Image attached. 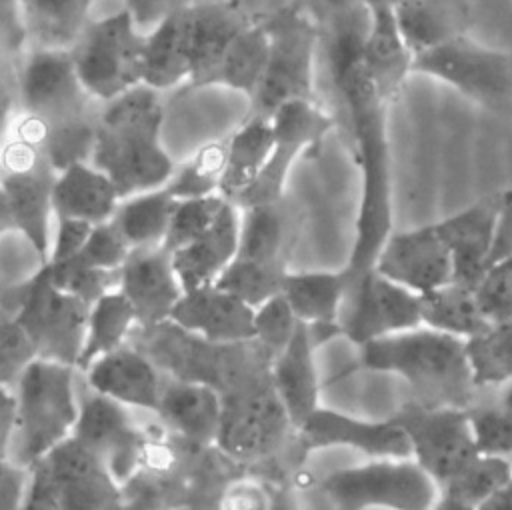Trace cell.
<instances>
[{
  "mask_svg": "<svg viewBox=\"0 0 512 510\" xmlns=\"http://www.w3.org/2000/svg\"><path fill=\"white\" fill-rule=\"evenodd\" d=\"M368 12L326 26V58L340 114L360 170V200L346 272L356 278L374 268L392 230V178L386 128L388 102L376 92L360 60Z\"/></svg>",
  "mask_w": 512,
  "mask_h": 510,
  "instance_id": "obj_1",
  "label": "cell"
},
{
  "mask_svg": "<svg viewBox=\"0 0 512 510\" xmlns=\"http://www.w3.org/2000/svg\"><path fill=\"white\" fill-rule=\"evenodd\" d=\"M16 90L18 114L44 126L42 146L56 172L92 160L102 102L84 88L70 50L30 48L16 66Z\"/></svg>",
  "mask_w": 512,
  "mask_h": 510,
  "instance_id": "obj_2",
  "label": "cell"
},
{
  "mask_svg": "<svg viewBox=\"0 0 512 510\" xmlns=\"http://www.w3.org/2000/svg\"><path fill=\"white\" fill-rule=\"evenodd\" d=\"M160 92L140 84L102 104L92 164L116 186L120 198L168 184L176 164L162 146Z\"/></svg>",
  "mask_w": 512,
  "mask_h": 510,
  "instance_id": "obj_3",
  "label": "cell"
},
{
  "mask_svg": "<svg viewBox=\"0 0 512 510\" xmlns=\"http://www.w3.org/2000/svg\"><path fill=\"white\" fill-rule=\"evenodd\" d=\"M360 362L374 372H388L404 380L414 402L428 406L468 408L478 394L466 340L416 326L360 348Z\"/></svg>",
  "mask_w": 512,
  "mask_h": 510,
  "instance_id": "obj_4",
  "label": "cell"
},
{
  "mask_svg": "<svg viewBox=\"0 0 512 510\" xmlns=\"http://www.w3.org/2000/svg\"><path fill=\"white\" fill-rule=\"evenodd\" d=\"M2 152L0 232H18L28 240L40 264L50 258V218L56 168L42 148V122L28 114L14 116Z\"/></svg>",
  "mask_w": 512,
  "mask_h": 510,
  "instance_id": "obj_5",
  "label": "cell"
},
{
  "mask_svg": "<svg viewBox=\"0 0 512 510\" xmlns=\"http://www.w3.org/2000/svg\"><path fill=\"white\" fill-rule=\"evenodd\" d=\"M74 366L38 358L10 388L16 400V432L2 460L34 468L72 438L80 406Z\"/></svg>",
  "mask_w": 512,
  "mask_h": 510,
  "instance_id": "obj_6",
  "label": "cell"
},
{
  "mask_svg": "<svg viewBox=\"0 0 512 510\" xmlns=\"http://www.w3.org/2000/svg\"><path fill=\"white\" fill-rule=\"evenodd\" d=\"M268 32V62L246 116L270 118L294 100L320 102L314 62L322 44V26L302 4L292 2L262 16Z\"/></svg>",
  "mask_w": 512,
  "mask_h": 510,
  "instance_id": "obj_7",
  "label": "cell"
},
{
  "mask_svg": "<svg viewBox=\"0 0 512 510\" xmlns=\"http://www.w3.org/2000/svg\"><path fill=\"white\" fill-rule=\"evenodd\" d=\"M90 304L60 290L46 264L26 280L2 290V316L16 318L30 334L38 356L74 366L82 356Z\"/></svg>",
  "mask_w": 512,
  "mask_h": 510,
  "instance_id": "obj_8",
  "label": "cell"
},
{
  "mask_svg": "<svg viewBox=\"0 0 512 510\" xmlns=\"http://www.w3.org/2000/svg\"><path fill=\"white\" fill-rule=\"evenodd\" d=\"M320 490L334 510H436L442 492L414 458H370L330 472Z\"/></svg>",
  "mask_w": 512,
  "mask_h": 510,
  "instance_id": "obj_9",
  "label": "cell"
},
{
  "mask_svg": "<svg viewBox=\"0 0 512 510\" xmlns=\"http://www.w3.org/2000/svg\"><path fill=\"white\" fill-rule=\"evenodd\" d=\"M144 52L146 32L126 8L90 20L70 48L78 78L102 104L144 84Z\"/></svg>",
  "mask_w": 512,
  "mask_h": 510,
  "instance_id": "obj_10",
  "label": "cell"
},
{
  "mask_svg": "<svg viewBox=\"0 0 512 510\" xmlns=\"http://www.w3.org/2000/svg\"><path fill=\"white\" fill-rule=\"evenodd\" d=\"M412 74L434 78L464 98L492 110L506 106L512 98L510 54L486 46L468 34L418 54Z\"/></svg>",
  "mask_w": 512,
  "mask_h": 510,
  "instance_id": "obj_11",
  "label": "cell"
},
{
  "mask_svg": "<svg viewBox=\"0 0 512 510\" xmlns=\"http://www.w3.org/2000/svg\"><path fill=\"white\" fill-rule=\"evenodd\" d=\"M394 418L406 430L412 458L440 492L480 454L468 408L410 402Z\"/></svg>",
  "mask_w": 512,
  "mask_h": 510,
  "instance_id": "obj_12",
  "label": "cell"
},
{
  "mask_svg": "<svg viewBox=\"0 0 512 510\" xmlns=\"http://www.w3.org/2000/svg\"><path fill=\"white\" fill-rule=\"evenodd\" d=\"M274 146L256 180L236 198L238 210L278 202L286 196L288 174L300 154L318 150L334 128V118L320 102L294 100L280 106L272 116Z\"/></svg>",
  "mask_w": 512,
  "mask_h": 510,
  "instance_id": "obj_13",
  "label": "cell"
},
{
  "mask_svg": "<svg viewBox=\"0 0 512 510\" xmlns=\"http://www.w3.org/2000/svg\"><path fill=\"white\" fill-rule=\"evenodd\" d=\"M342 336L356 346L422 326L420 294L384 278L374 268L350 278L338 318Z\"/></svg>",
  "mask_w": 512,
  "mask_h": 510,
  "instance_id": "obj_14",
  "label": "cell"
},
{
  "mask_svg": "<svg viewBox=\"0 0 512 510\" xmlns=\"http://www.w3.org/2000/svg\"><path fill=\"white\" fill-rule=\"evenodd\" d=\"M72 438L90 452L120 486L142 468L148 452L146 434L132 420L130 408L96 392L82 402Z\"/></svg>",
  "mask_w": 512,
  "mask_h": 510,
  "instance_id": "obj_15",
  "label": "cell"
},
{
  "mask_svg": "<svg viewBox=\"0 0 512 510\" xmlns=\"http://www.w3.org/2000/svg\"><path fill=\"white\" fill-rule=\"evenodd\" d=\"M292 428L270 378L242 384L224 396V420L218 446L232 456L248 458L270 452Z\"/></svg>",
  "mask_w": 512,
  "mask_h": 510,
  "instance_id": "obj_16",
  "label": "cell"
},
{
  "mask_svg": "<svg viewBox=\"0 0 512 510\" xmlns=\"http://www.w3.org/2000/svg\"><path fill=\"white\" fill-rule=\"evenodd\" d=\"M512 190H498L436 222L454 262V280L476 286L494 262L500 222Z\"/></svg>",
  "mask_w": 512,
  "mask_h": 510,
  "instance_id": "obj_17",
  "label": "cell"
},
{
  "mask_svg": "<svg viewBox=\"0 0 512 510\" xmlns=\"http://www.w3.org/2000/svg\"><path fill=\"white\" fill-rule=\"evenodd\" d=\"M374 270L420 296L454 282L452 254L436 222L392 232Z\"/></svg>",
  "mask_w": 512,
  "mask_h": 510,
  "instance_id": "obj_18",
  "label": "cell"
},
{
  "mask_svg": "<svg viewBox=\"0 0 512 510\" xmlns=\"http://www.w3.org/2000/svg\"><path fill=\"white\" fill-rule=\"evenodd\" d=\"M170 324L210 346H240L254 340V308L216 284L186 290Z\"/></svg>",
  "mask_w": 512,
  "mask_h": 510,
  "instance_id": "obj_19",
  "label": "cell"
},
{
  "mask_svg": "<svg viewBox=\"0 0 512 510\" xmlns=\"http://www.w3.org/2000/svg\"><path fill=\"white\" fill-rule=\"evenodd\" d=\"M118 290L134 306L138 324L146 328L170 322V316L184 294L172 252L162 244L132 248L118 272Z\"/></svg>",
  "mask_w": 512,
  "mask_h": 510,
  "instance_id": "obj_20",
  "label": "cell"
},
{
  "mask_svg": "<svg viewBox=\"0 0 512 510\" xmlns=\"http://www.w3.org/2000/svg\"><path fill=\"white\" fill-rule=\"evenodd\" d=\"M296 432L310 450L346 446L368 458H412L406 430L394 416L364 420L320 406Z\"/></svg>",
  "mask_w": 512,
  "mask_h": 510,
  "instance_id": "obj_21",
  "label": "cell"
},
{
  "mask_svg": "<svg viewBox=\"0 0 512 510\" xmlns=\"http://www.w3.org/2000/svg\"><path fill=\"white\" fill-rule=\"evenodd\" d=\"M84 376L92 392L130 410L156 412L164 388L156 364L128 344L92 362Z\"/></svg>",
  "mask_w": 512,
  "mask_h": 510,
  "instance_id": "obj_22",
  "label": "cell"
},
{
  "mask_svg": "<svg viewBox=\"0 0 512 510\" xmlns=\"http://www.w3.org/2000/svg\"><path fill=\"white\" fill-rule=\"evenodd\" d=\"M154 414L172 432L194 444H216L224 420V396L206 380H164Z\"/></svg>",
  "mask_w": 512,
  "mask_h": 510,
  "instance_id": "obj_23",
  "label": "cell"
},
{
  "mask_svg": "<svg viewBox=\"0 0 512 510\" xmlns=\"http://www.w3.org/2000/svg\"><path fill=\"white\" fill-rule=\"evenodd\" d=\"M192 58L188 88H204L206 78L222 60L232 42L252 24L254 16L240 0L190 2Z\"/></svg>",
  "mask_w": 512,
  "mask_h": 510,
  "instance_id": "obj_24",
  "label": "cell"
},
{
  "mask_svg": "<svg viewBox=\"0 0 512 510\" xmlns=\"http://www.w3.org/2000/svg\"><path fill=\"white\" fill-rule=\"evenodd\" d=\"M314 350L308 326L302 322L288 346L270 360V384L294 430L320 408V376Z\"/></svg>",
  "mask_w": 512,
  "mask_h": 510,
  "instance_id": "obj_25",
  "label": "cell"
},
{
  "mask_svg": "<svg viewBox=\"0 0 512 510\" xmlns=\"http://www.w3.org/2000/svg\"><path fill=\"white\" fill-rule=\"evenodd\" d=\"M360 60L376 92L390 104L412 74L414 64V54L398 28L394 8L368 10Z\"/></svg>",
  "mask_w": 512,
  "mask_h": 510,
  "instance_id": "obj_26",
  "label": "cell"
},
{
  "mask_svg": "<svg viewBox=\"0 0 512 510\" xmlns=\"http://www.w3.org/2000/svg\"><path fill=\"white\" fill-rule=\"evenodd\" d=\"M240 248V210L226 202L216 222L196 240L172 252L174 268L186 290L214 284Z\"/></svg>",
  "mask_w": 512,
  "mask_h": 510,
  "instance_id": "obj_27",
  "label": "cell"
},
{
  "mask_svg": "<svg viewBox=\"0 0 512 510\" xmlns=\"http://www.w3.org/2000/svg\"><path fill=\"white\" fill-rule=\"evenodd\" d=\"M192 58V8L190 2L170 8L146 32L144 84L158 92L188 82Z\"/></svg>",
  "mask_w": 512,
  "mask_h": 510,
  "instance_id": "obj_28",
  "label": "cell"
},
{
  "mask_svg": "<svg viewBox=\"0 0 512 510\" xmlns=\"http://www.w3.org/2000/svg\"><path fill=\"white\" fill-rule=\"evenodd\" d=\"M300 212L284 196L278 202L240 210L238 256L288 268L298 240Z\"/></svg>",
  "mask_w": 512,
  "mask_h": 510,
  "instance_id": "obj_29",
  "label": "cell"
},
{
  "mask_svg": "<svg viewBox=\"0 0 512 510\" xmlns=\"http://www.w3.org/2000/svg\"><path fill=\"white\" fill-rule=\"evenodd\" d=\"M394 14L414 58L466 36L474 20L470 0H402Z\"/></svg>",
  "mask_w": 512,
  "mask_h": 510,
  "instance_id": "obj_30",
  "label": "cell"
},
{
  "mask_svg": "<svg viewBox=\"0 0 512 510\" xmlns=\"http://www.w3.org/2000/svg\"><path fill=\"white\" fill-rule=\"evenodd\" d=\"M120 200L114 182L92 162H76L56 174L52 190L56 218H76L96 226L112 220Z\"/></svg>",
  "mask_w": 512,
  "mask_h": 510,
  "instance_id": "obj_31",
  "label": "cell"
},
{
  "mask_svg": "<svg viewBox=\"0 0 512 510\" xmlns=\"http://www.w3.org/2000/svg\"><path fill=\"white\" fill-rule=\"evenodd\" d=\"M226 144V170L220 184V196L234 204L262 172L272 152L274 132L270 118L244 116L242 124L226 138Z\"/></svg>",
  "mask_w": 512,
  "mask_h": 510,
  "instance_id": "obj_32",
  "label": "cell"
},
{
  "mask_svg": "<svg viewBox=\"0 0 512 510\" xmlns=\"http://www.w3.org/2000/svg\"><path fill=\"white\" fill-rule=\"evenodd\" d=\"M350 276L346 268L336 272H290L282 284V296L304 324H338Z\"/></svg>",
  "mask_w": 512,
  "mask_h": 510,
  "instance_id": "obj_33",
  "label": "cell"
},
{
  "mask_svg": "<svg viewBox=\"0 0 512 510\" xmlns=\"http://www.w3.org/2000/svg\"><path fill=\"white\" fill-rule=\"evenodd\" d=\"M420 318L422 326L460 340H470L490 328L476 290L456 280L420 296Z\"/></svg>",
  "mask_w": 512,
  "mask_h": 510,
  "instance_id": "obj_34",
  "label": "cell"
},
{
  "mask_svg": "<svg viewBox=\"0 0 512 510\" xmlns=\"http://www.w3.org/2000/svg\"><path fill=\"white\" fill-rule=\"evenodd\" d=\"M28 24L30 48L70 50L98 0H20Z\"/></svg>",
  "mask_w": 512,
  "mask_h": 510,
  "instance_id": "obj_35",
  "label": "cell"
},
{
  "mask_svg": "<svg viewBox=\"0 0 512 510\" xmlns=\"http://www.w3.org/2000/svg\"><path fill=\"white\" fill-rule=\"evenodd\" d=\"M268 62V32L262 16L256 18L224 52L222 60L210 72L206 86H226L242 92L248 100L256 94Z\"/></svg>",
  "mask_w": 512,
  "mask_h": 510,
  "instance_id": "obj_36",
  "label": "cell"
},
{
  "mask_svg": "<svg viewBox=\"0 0 512 510\" xmlns=\"http://www.w3.org/2000/svg\"><path fill=\"white\" fill-rule=\"evenodd\" d=\"M136 324L138 316L134 306L118 288L98 298L88 312L86 340L78 370L84 372L98 358L126 346V340Z\"/></svg>",
  "mask_w": 512,
  "mask_h": 510,
  "instance_id": "obj_37",
  "label": "cell"
},
{
  "mask_svg": "<svg viewBox=\"0 0 512 510\" xmlns=\"http://www.w3.org/2000/svg\"><path fill=\"white\" fill-rule=\"evenodd\" d=\"M176 202L166 186L140 192L120 200L112 222L132 248L158 246L166 238Z\"/></svg>",
  "mask_w": 512,
  "mask_h": 510,
  "instance_id": "obj_38",
  "label": "cell"
},
{
  "mask_svg": "<svg viewBox=\"0 0 512 510\" xmlns=\"http://www.w3.org/2000/svg\"><path fill=\"white\" fill-rule=\"evenodd\" d=\"M466 354L478 390L512 382V320L466 340Z\"/></svg>",
  "mask_w": 512,
  "mask_h": 510,
  "instance_id": "obj_39",
  "label": "cell"
},
{
  "mask_svg": "<svg viewBox=\"0 0 512 510\" xmlns=\"http://www.w3.org/2000/svg\"><path fill=\"white\" fill-rule=\"evenodd\" d=\"M490 390L488 398L468 406L476 442L482 454L512 460V382Z\"/></svg>",
  "mask_w": 512,
  "mask_h": 510,
  "instance_id": "obj_40",
  "label": "cell"
},
{
  "mask_svg": "<svg viewBox=\"0 0 512 510\" xmlns=\"http://www.w3.org/2000/svg\"><path fill=\"white\" fill-rule=\"evenodd\" d=\"M226 152V138L200 146L190 160L176 166L166 190L176 200L220 194V184L226 170Z\"/></svg>",
  "mask_w": 512,
  "mask_h": 510,
  "instance_id": "obj_41",
  "label": "cell"
},
{
  "mask_svg": "<svg viewBox=\"0 0 512 510\" xmlns=\"http://www.w3.org/2000/svg\"><path fill=\"white\" fill-rule=\"evenodd\" d=\"M286 274L288 268L284 266L236 256L214 284L234 294L248 306L258 308L282 292Z\"/></svg>",
  "mask_w": 512,
  "mask_h": 510,
  "instance_id": "obj_42",
  "label": "cell"
},
{
  "mask_svg": "<svg viewBox=\"0 0 512 510\" xmlns=\"http://www.w3.org/2000/svg\"><path fill=\"white\" fill-rule=\"evenodd\" d=\"M512 480V460L478 454L444 490L442 496L478 508Z\"/></svg>",
  "mask_w": 512,
  "mask_h": 510,
  "instance_id": "obj_43",
  "label": "cell"
},
{
  "mask_svg": "<svg viewBox=\"0 0 512 510\" xmlns=\"http://www.w3.org/2000/svg\"><path fill=\"white\" fill-rule=\"evenodd\" d=\"M228 200L220 194L178 200L172 212V220L162 246L168 252H176L202 236L218 218Z\"/></svg>",
  "mask_w": 512,
  "mask_h": 510,
  "instance_id": "obj_44",
  "label": "cell"
},
{
  "mask_svg": "<svg viewBox=\"0 0 512 510\" xmlns=\"http://www.w3.org/2000/svg\"><path fill=\"white\" fill-rule=\"evenodd\" d=\"M300 320L282 294L254 308V340L268 362L288 346L300 328Z\"/></svg>",
  "mask_w": 512,
  "mask_h": 510,
  "instance_id": "obj_45",
  "label": "cell"
},
{
  "mask_svg": "<svg viewBox=\"0 0 512 510\" xmlns=\"http://www.w3.org/2000/svg\"><path fill=\"white\" fill-rule=\"evenodd\" d=\"M52 282L76 298L84 300L86 304H94L104 294L118 288V272L120 270H102L88 266L76 258L60 264L46 262Z\"/></svg>",
  "mask_w": 512,
  "mask_h": 510,
  "instance_id": "obj_46",
  "label": "cell"
},
{
  "mask_svg": "<svg viewBox=\"0 0 512 510\" xmlns=\"http://www.w3.org/2000/svg\"><path fill=\"white\" fill-rule=\"evenodd\" d=\"M38 350L26 332V328L16 320L2 316L0 326V378L4 388H12L24 370L38 360Z\"/></svg>",
  "mask_w": 512,
  "mask_h": 510,
  "instance_id": "obj_47",
  "label": "cell"
},
{
  "mask_svg": "<svg viewBox=\"0 0 512 510\" xmlns=\"http://www.w3.org/2000/svg\"><path fill=\"white\" fill-rule=\"evenodd\" d=\"M474 290L490 324L512 320V256L494 262Z\"/></svg>",
  "mask_w": 512,
  "mask_h": 510,
  "instance_id": "obj_48",
  "label": "cell"
},
{
  "mask_svg": "<svg viewBox=\"0 0 512 510\" xmlns=\"http://www.w3.org/2000/svg\"><path fill=\"white\" fill-rule=\"evenodd\" d=\"M130 252L132 246L128 244V240L114 226V222L108 220L92 228V234L76 260L102 270H120Z\"/></svg>",
  "mask_w": 512,
  "mask_h": 510,
  "instance_id": "obj_49",
  "label": "cell"
},
{
  "mask_svg": "<svg viewBox=\"0 0 512 510\" xmlns=\"http://www.w3.org/2000/svg\"><path fill=\"white\" fill-rule=\"evenodd\" d=\"M0 42L2 58L18 64L30 50V34L20 0H2L0 4Z\"/></svg>",
  "mask_w": 512,
  "mask_h": 510,
  "instance_id": "obj_50",
  "label": "cell"
},
{
  "mask_svg": "<svg viewBox=\"0 0 512 510\" xmlns=\"http://www.w3.org/2000/svg\"><path fill=\"white\" fill-rule=\"evenodd\" d=\"M278 494L254 478L232 482L220 500V510H276Z\"/></svg>",
  "mask_w": 512,
  "mask_h": 510,
  "instance_id": "obj_51",
  "label": "cell"
},
{
  "mask_svg": "<svg viewBox=\"0 0 512 510\" xmlns=\"http://www.w3.org/2000/svg\"><path fill=\"white\" fill-rule=\"evenodd\" d=\"M94 224L76 218H56L48 262L60 264L76 258L92 234Z\"/></svg>",
  "mask_w": 512,
  "mask_h": 510,
  "instance_id": "obj_52",
  "label": "cell"
},
{
  "mask_svg": "<svg viewBox=\"0 0 512 510\" xmlns=\"http://www.w3.org/2000/svg\"><path fill=\"white\" fill-rule=\"evenodd\" d=\"M28 486H30V468H24L10 460H2L0 510H24Z\"/></svg>",
  "mask_w": 512,
  "mask_h": 510,
  "instance_id": "obj_53",
  "label": "cell"
},
{
  "mask_svg": "<svg viewBox=\"0 0 512 510\" xmlns=\"http://www.w3.org/2000/svg\"><path fill=\"white\" fill-rule=\"evenodd\" d=\"M302 6L310 14H314V18L324 28L330 24H336L340 20H346V18L366 12L362 0H304Z\"/></svg>",
  "mask_w": 512,
  "mask_h": 510,
  "instance_id": "obj_54",
  "label": "cell"
},
{
  "mask_svg": "<svg viewBox=\"0 0 512 510\" xmlns=\"http://www.w3.org/2000/svg\"><path fill=\"white\" fill-rule=\"evenodd\" d=\"M124 8L134 16L138 28H148L156 26L160 18L174 8L170 0H124Z\"/></svg>",
  "mask_w": 512,
  "mask_h": 510,
  "instance_id": "obj_55",
  "label": "cell"
},
{
  "mask_svg": "<svg viewBox=\"0 0 512 510\" xmlns=\"http://www.w3.org/2000/svg\"><path fill=\"white\" fill-rule=\"evenodd\" d=\"M2 448L4 454L10 450V444L14 440V432H16V400L10 388L2 386Z\"/></svg>",
  "mask_w": 512,
  "mask_h": 510,
  "instance_id": "obj_56",
  "label": "cell"
},
{
  "mask_svg": "<svg viewBox=\"0 0 512 510\" xmlns=\"http://www.w3.org/2000/svg\"><path fill=\"white\" fill-rule=\"evenodd\" d=\"M476 510H512V480L486 502H482Z\"/></svg>",
  "mask_w": 512,
  "mask_h": 510,
  "instance_id": "obj_57",
  "label": "cell"
},
{
  "mask_svg": "<svg viewBox=\"0 0 512 510\" xmlns=\"http://www.w3.org/2000/svg\"><path fill=\"white\" fill-rule=\"evenodd\" d=\"M436 510H476V508L466 506V504H462V502H456V500H452V498L442 496L440 502H438V506H436Z\"/></svg>",
  "mask_w": 512,
  "mask_h": 510,
  "instance_id": "obj_58",
  "label": "cell"
},
{
  "mask_svg": "<svg viewBox=\"0 0 512 510\" xmlns=\"http://www.w3.org/2000/svg\"><path fill=\"white\" fill-rule=\"evenodd\" d=\"M400 2L402 0H362L366 10H372V8H396Z\"/></svg>",
  "mask_w": 512,
  "mask_h": 510,
  "instance_id": "obj_59",
  "label": "cell"
},
{
  "mask_svg": "<svg viewBox=\"0 0 512 510\" xmlns=\"http://www.w3.org/2000/svg\"><path fill=\"white\" fill-rule=\"evenodd\" d=\"M276 510H298L294 500L290 498V494H278V502H276Z\"/></svg>",
  "mask_w": 512,
  "mask_h": 510,
  "instance_id": "obj_60",
  "label": "cell"
}]
</instances>
